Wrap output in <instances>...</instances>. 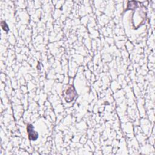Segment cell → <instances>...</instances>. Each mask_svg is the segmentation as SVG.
<instances>
[{"instance_id":"obj_1","label":"cell","mask_w":155,"mask_h":155,"mask_svg":"<svg viewBox=\"0 0 155 155\" xmlns=\"http://www.w3.org/2000/svg\"><path fill=\"white\" fill-rule=\"evenodd\" d=\"M27 132L28 134L29 139L31 140H35L38 137V134L34 130V128L31 124H28L27 126Z\"/></svg>"}]
</instances>
